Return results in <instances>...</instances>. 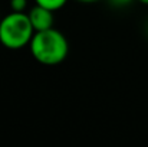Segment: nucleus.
Here are the masks:
<instances>
[{
	"instance_id": "0eeeda50",
	"label": "nucleus",
	"mask_w": 148,
	"mask_h": 147,
	"mask_svg": "<svg viewBox=\"0 0 148 147\" xmlns=\"http://www.w3.org/2000/svg\"><path fill=\"white\" fill-rule=\"evenodd\" d=\"M78 1H82V3H94V1H98V0H78Z\"/></svg>"
},
{
	"instance_id": "423d86ee",
	"label": "nucleus",
	"mask_w": 148,
	"mask_h": 147,
	"mask_svg": "<svg viewBox=\"0 0 148 147\" xmlns=\"http://www.w3.org/2000/svg\"><path fill=\"white\" fill-rule=\"evenodd\" d=\"M128 1H131V0H112V3H115V4H118V6L125 4V3H128Z\"/></svg>"
},
{
	"instance_id": "6e6552de",
	"label": "nucleus",
	"mask_w": 148,
	"mask_h": 147,
	"mask_svg": "<svg viewBox=\"0 0 148 147\" xmlns=\"http://www.w3.org/2000/svg\"><path fill=\"white\" fill-rule=\"evenodd\" d=\"M138 1H140V3H143V4H147V6H148V0H138Z\"/></svg>"
},
{
	"instance_id": "20e7f679",
	"label": "nucleus",
	"mask_w": 148,
	"mask_h": 147,
	"mask_svg": "<svg viewBox=\"0 0 148 147\" xmlns=\"http://www.w3.org/2000/svg\"><path fill=\"white\" fill-rule=\"evenodd\" d=\"M66 1L68 0H35L36 4H40V6H43L49 10H53V12L62 9L66 4Z\"/></svg>"
},
{
	"instance_id": "39448f33",
	"label": "nucleus",
	"mask_w": 148,
	"mask_h": 147,
	"mask_svg": "<svg viewBox=\"0 0 148 147\" xmlns=\"http://www.w3.org/2000/svg\"><path fill=\"white\" fill-rule=\"evenodd\" d=\"M27 0H10V7L14 12H25Z\"/></svg>"
},
{
	"instance_id": "7ed1b4c3",
	"label": "nucleus",
	"mask_w": 148,
	"mask_h": 147,
	"mask_svg": "<svg viewBox=\"0 0 148 147\" xmlns=\"http://www.w3.org/2000/svg\"><path fill=\"white\" fill-rule=\"evenodd\" d=\"M27 14L35 28V32L53 28V10H49L40 4H36L27 12Z\"/></svg>"
},
{
	"instance_id": "f257e3e1",
	"label": "nucleus",
	"mask_w": 148,
	"mask_h": 147,
	"mask_svg": "<svg viewBox=\"0 0 148 147\" xmlns=\"http://www.w3.org/2000/svg\"><path fill=\"white\" fill-rule=\"evenodd\" d=\"M29 49L32 56L42 65H58L65 61L69 52L68 39L55 28L35 32Z\"/></svg>"
},
{
	"instance_id": "f03ea898",
	"label": "nucleus",
	"mask_w": 148,
	"mask_h": 147,
	"mask_svg": "<svg viewBox=\"0 0 148 147\" xmlns=\"http://www.w3.org/2000/svg\"><path fill=\"white\" fill-rule=\"evenodd\" d=\"M35 35V28L25 12L12 10L0 19V43L7 49H22L27 46Z\"/></svg>"
}]
</instances>
